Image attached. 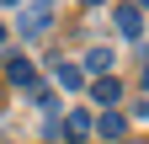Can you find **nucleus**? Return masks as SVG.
I'll return each instance as SVG.
<instances>
[{
  "mask_svg": "<svg viewBox=\"0 0 149 144\" xmlns=\"http://www.w3.org/2000/svg\"><path fill=\"white\" fill-rule=\"evenodd\" d=\"M53 85H59V91H80V85H85V69L80 64H53Z\"/></svg>",
  "mask_w": 149,
  "mask_h": 144,
  "instance_id": "nucleus-3",
  "label": "nucleus"
},
{
  "mask_svg": "<svg viewBox=\"0 0 149 144\" xmlns=\"http://www.w3.org/2000/svg\"><path fill=\"white\" fill-rule=\"evenodd\" d=\"M22 27L27 32H48L53 27V6H48V0H27V6H22Z\"/></svg>",
  "mask_w": 149,
  "mask_h": 144,
  "instance_id": "nucleus-1",
  "label": "nucleus"
},
{
  "mask_svg": "<svg viewBox=\"0 0 149 144\" xmlns=\"http://www.w3.org/2000/svg\"><path fill=\"white\" fill-rule=\"evenodd\" d=\"M0 6H22V0H0Z\"/></svg>",
  "mask_w": 149,
  "mask_h": 144,
  "instance_id": "nucleus-10",
  "label": "nucleus"
},
{
  "mask_svg": "<svg viewBox=\"0 0 149 144\" xmlns=\"http://www.w3.org/2000/svg\"><path fill=\"white\" fill-rule=\"evenodd\" d=\"M64 134H69V144H85V139H91V112L74 107V112L64 117Z\"/></svg>",
  "mask_w": 149,
  "mask_h": 144,
  "instance_id": "nucleus-4",
  "label": "nucleus"
},
{
  "mask_svg": "<svg viewBox=\"0 0 149 144\" xmlns=\"http://www.w3.org/2000/svg\"><path fill=\"white\" fill-rule=\"evenodd\" d=\"M91 96H96L101 107H117V101H123V80H117V75H101L96 85H91Z\"/></svg>",
  "mask_w": 149,
  "mask_h": 144,
  "instance_id": "nucleus-2",
  "label": "nucleus"
},
{
  "mask_svg": "<svg viewBox=\"0 0 149 144\" xmlns=\"http://www.w3.org/2000/svg\"><path fill=\"white\" fill-rule=\"evenodd\" d=\"M139 6H149V0H139Z\"/></svg>",
  "mask_w": 149,
  "mask_h": 144,
  "instance_id": "nucleus-13",
  "label": "nucleus"
},
{
  "mask_svg": "<svg viewBox=\"0 0 149 144\" xmlns=\"http://www.w3.org/2000/svg\"><path fill=\"white\" fill-rule=\"evenodd\" d=\"M117 32H123V38H139V32H144L139 6H117Z\"/></svg>",
  "mask_w": 149,
  "mask_h": 144,
  "instance_id": "nucleus-6",
  "label": "nucleus"
},
{
  "mask_svg": "<svg viewBox=\"0 0 149 144\" xmlns=\"http://www.w3.org/2000/svg\"><path fill=\"white\" fill-rule=\"evenodd\" d=\"M144 101H149V69H144Z\"/></svg>",
  "mask_w": 149,
  "mask_h": 144,
  "instance_id": "nucleus-9",
  "label": "nucleus"
},
{
  "mask_svg": "<svg viewBox=\"0 0 149 144\" xmlns=\"http://www.w3.org/2000/svg\"><path fill=\"white\" fill-rule=\"evenodd\" d=\"M6 75L16 85H32V59H6Z\"/></svg>",
  "mask_w": 149,
  "mask_h": 144,
  "instance_id": "nucleus-8",
  "label": "nucleus"
},
{
  "mask_svg": "<svg viewBox=\"0 0 149 144\" xmlns=\"http://www.w3.org/2000/svg\"><path fill=\"white\" fill-rule=\"evenodd\" d=\"M91 128H96L101 139H123V134H128V117H123V112H101Z\"/></svg>",
  "mask_w": 149,
  "mask_h": 144,
  "instance_id": "nucleus-5",
  "label": "nucleus"
},
{
  "mask_svg": "<svg viewBox=\"0 0 149 144\" xmlns=\"http://www.w3.org/2000/svg\"><path fill=\"white\" fill-rule=\"evenodd\" d=\"M0 43H6V27H0Z\"/></svg>",
  "mask_w": 149,
  "mask_h": 144,
  "instance_id": "nucleus-12",
  "label": "nucleus"
},
{
  "mask_svg": "<svg viewBox=\"0 0 149 144\" xmlns=\"http://www.w3.org/2000/svg\"><path fill=\"white\" fill-rule=\"evenodd\" d=\"M112 64H117L112 48H91V53H85V69H91V75H112Z\"/></svg>",
  "mask_w": 149,
  "mask_h": 144,
  "instance_id": "nucleus-7",
  "label": "nucleus"
},
{
  "mask_svg": "<svg viewBox=\"0 0 149 144\" xmlns=\"http://www.w3.org/2000/svg\"><path fill=\"white\" fill-rule=\"evenodd\" d=\"M85 6H101V0H85Z\"/></svg>",
  "mask_w": 149,
  "mask_h": 144,
  "instance_id": "nucleus-11",
  "label": "nucleus"
}]
</instances>
